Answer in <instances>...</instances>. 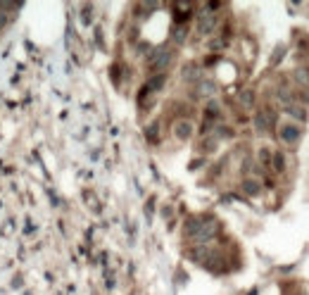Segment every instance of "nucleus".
<instances>
[{
	"instance_id": "f8f14e48",
	"label": "nucleus",
	"mask_w": 309,
	"mask_h": 295,
	"mask_svg": "<svg viewBox=\"0 0 309 295\" xmlns=\"http://www.w3.org/2000/svg\"><path fill=\"white\" fill-rule=\"evenodd\" d=\"M271 157H273L271 148L262 146L259 150H257V160H259V165L264 167V169H271Z\"/></svg>"
},
{
	"instance_id": "2eb2a0df",
	"label": "nucleus",
	"mask_w": 309,
	"mask_h": 295,
	"mask_svg": "<svg viewBox=\"0 0 309 295\" xmlns=\"http://www.w3.org/2000/svg\"><path fill=\"white\" fill-rule=\"evenodd\" d=\"M292 79H295V81H297L305 91H309V67H300V69H295Z\"/></svg>"
},
{
	"instance_id": "1a4fd4ad",
	"label": "nucleus",
	"mask_w": 309,
	"mask_h": 295,
	"mask_svg": "<svg viewBox=\"0 0 309 295\" xmlns=\"http://www.w3.org/2000/svg\"><path fill=\"white\" fill-rule=\"evenodd\" d=\"M283 112L290 117V119H295V122H307V107L305 105H297V103H292V105H286L283 107Z\"/></svg>"
},
{
	"instance_id": "20e7f679",
	"label": "nucleus",
	"mask_w": 309,
	"mask_h": 295,
	"mask_svg": "<svg viewBox=\"0 0 309 295\" xmlns=\"http://www.w3.org/2000/svg\"><path fill=\"white\" fill-rule=\"evenodd\" d=\"M219 233V224L214 219H205L202 221V226H200V231H198V233H195V236H193V243H198V245H207V243H209V240L214 238V236H217Z\"/></svg>"
},
{
	"instance_id": "f257e3e1",
	"label": "nucleus",
	"mask_w": 309,
	"mask_h": 295,
	"mask_svg": "<svg viewBox=\"0 0 309 295\" xmlns=\"http://www.w3.org/2000/svg\"><path fill=\"white\" fill-rule=\"evenodd\" d=\"M171 60H174V53L169 48H155L147 57V69L155 74H164V69L171 64Z\"/></svg>"
},
{
	"instance_id": "4be33fe9",
	"label": "nucleus",
	"mask_w": 309,
	"mask_h": 295,
	"mask_svg": "<svg viewBox=\"0 0 309 295\" xmlns=\"http://www.w3.org/2000/svg\"><path fill=\"white\" fill-rule=\"evenodd\" d=\"M7 19H10V15H2V12H0V31L7 26Z\"/></svg>"
},
{
	"instance_id": "a211bd4d",
	"label": "nucleus",
	"mask_w": 309,
	"mask_h": 295,
	"mask_svg": "<svg viewBox=\"0 0 309 295\" xmlns=\"http://www.w3.org/2000/svg\"><path fill=\"white\" fill-rule=\"evenodd\" d=\"M214 136H217V141L221 143L224 138H233V129H228V126H217V133H214Z\"/></svg>"
},
{
	"instance_id": "f3484780",
	"label": "nucleus",
	"mask_w": 309,
	"mask_h": 295,
	"mask_svg": "<svg viewBox=\"0 0 309 295\" xmlns=\"http://www.w3.org/2000/svg\"><path fill=\"white\" fill-rule=\"evenodd\" d=\"M217 148H219L217 136H212V133H209V136H205V138H202V143H200V150H202V152H214Z\"/></svg>"
},
{
	"instance_id": "6e6552de",
	"label": "nucleus",
	"mask_w": 309,
	"mask_h": 295,
	"mask_svg": "<svg viewBox=\"0 0 309 295\" xmlns=\"http://www.w3.org/2000/svg\"><path fill=\"white\" fill-rule=\"evenodd\" d=\"M240 188H243V193H245V195L257 198V195L262 193V181L255 179V176H245V179H243V184H240Z\"/></svg>"
},
{
	"instance_id": "ddd939ff",
	"label": "nucleus",
	"mask_w": 309,
	"mask_h": 295,
	"mask_svg": "<svg viewBox=\"0 0 309 295\" xmlns=\"http://www.w3.org/2000/svg\"><path fill=\"white\" fill-rule=\"evenodd\" d=\"M271 169L276 171V174H283L286 171V155L281 152V150H276L271 157Z\"/></svg>"
},
{
	"instance_id": "39448f33",
	"label": "nucleus",
	"mask_w": 309,
	"mask_h": 295,
	"mask_svg": "<svg viewBox=\"0 0 309 295\" xmlns=\"http://www.w3.org/2000/svg\"><path fill=\"white\" fill-rule=\"evenodd\" d=\"M217 24H219L217 15L209 12V10H205V12L198 15V34H200V36H209V34L217 29Z\"/></svg>"
},
{
	"instance_id": "6ab92c4d",
	"label": "nucleus",
	"mask_w": 309,
	"mask_h": 295,
	"mask_svg": "<svg viewBox=\"0 0 309 295\" xmlns=\"http://www.w3.org/2000/svg\"><path fill=\"white\" fill-rule=\"evenodd\" d=\"M183 79H198V81H200V74H198V67H195V64H188V67L183 69Z\"/></svg>"
},
{
	"instance_id": "dca6fc26",
	"label": "nucleus",
	"mask_w": 309,
	"mask_h": 295,
	"mask_svg": "<svg viewBox=\"0 0 309 295\" xmlns=\"http://www.w3.org/2000/svg\"><path fill=\"white\" fill-rule=\"evenodd\" d=\"M219 114H221V107H219V100H207V107H205V117H207V122H212V119H217Z\"/></svg>"
},
{
	"instance_id": "9d476101",
	"label": "nucleus",
	"mask_w": 309,
	"mask_h": 295,
	"mask_svg": "<svg viewBox=\"0 0 309 295\" xmlns=\"http://www.w3.org/2000/svg\"><path fill=\"white\" fill-rule=\"evenodd\" d=\"M238 103L245 107V110H252L257 105V93L255 91H250V88H245V91H240L238 93Z\"/></svg>"
},
{
	"instance_id": "412c9836",
	"label": "nucleus",
	"mask_w": 309,
	"mask_h": 295,
	"mask_svg": "<svg viewBox=\"0 0 309 295\" xmlns=\"http://www.w3.org/2000/svg\"><path fill=\"white\" fill-rule=\"evenodd\" d=\"M174 41H176V43H183V41H185V29H176V36H174Z\"/></svg>"
},
{
	"instance_id": "423d86ee",
	"label": "nucleus",
	"mask_w": 309,
	"mask_h": 295,
	"mask_svg": "<svg viewBox=\"0 0 309 295\" xmlns=\"http://www.w3.org/2000/svg\"><path fill=\"white\" fill-rule=\"evenodd\" d=\"M193 133H195V126H193V122H190V119H179V122L174 124V138H176V141H181V143L190 141V138H193Z\"/></svg>"
},
{
	"instance_id": "4468645a",
	"label": "nucleus",
	"mask_w": 309,
	"mask_h": 295,
	"mask_svg": "<svg viewBox=\"0 0 309 295\" xmlns=\"http://www.w3.org/2000/svg\"><path fill=\"white\" fill-rule=\"evenodd\" d=\"M202 221H205L202 217H190V219L185 221V236H188V238H193V236L200 231Z\"/></svg>"
},
{
	"instance_id": "0eeeda50",
	"label": "nucleus",
	"mask_w": 309,
	"mask_h": 295,
	"mask_svg": "<svg viewBox=\"0 0 309 295\" xmlns=\"http://www.w3.org/2000/svg\"><path fill=\"white\" fill-rule=\"evenodd\" d=\"M195 91H198V95L207 98V100H212V98L219 93V86H217V81H214V79H200V81H198V86H195Z\"/></svg>"
},
{
	"instance_id": "7ed1b4c3",
	"label": "nucleus",
	"mask_w": 309,
	"mask_h": 295,
	"mask_svg": "<svg viewBox=\"0 0 309 295\" xmlns=\"http://www.w3.org/2000/svg\"><path fill=\"white\" fill-rule=\"evenodd\" d=\"M300 136H302V126H300V124H295V122H283V124H278V138H281L286 146H295V143L300 141Z\"/></svg>"
},
{
	"instance_id": "f03ea898",
	"label": "nucleus",
	"mask_w": 309,
	"mask_h": 295,
	"mask_svg": "<svg viewBox=\"0 0 309 295\" xmlns=\"http://www.w3.org/2000/svg\"><path fill=\"white\" fill-rule=\"evenodd\" d=\"M276 122H278V117H276L273 110H259V112H255V119H252L257 133H269V131H273L276 129Z\"/></svg>"
},
{
	"instance_id": "aec40b11",
	"label": "nucleus",
	"mask_w": 309,
	"mask_h": 295,
	"mask_svg": "<svg viewBox=\"0 0 309 295\" xmlns=\"http://www.w3.org/2000/svg\"><path fill=\"white\" fill-rule=\"evenodd\" d=\"M155 131H157V124L147 126V138H150V141H157V133H155Z\"/></svg>"
},
{
	"instance_id": "9b49d317",
	"label": "nucleus",
	"mask_w": 309,
	"mask_h": 295,
	"mask_svg": "<svg viewBox=\"0 0 309 295\" xmlns=\"http://www.w3.org/2000/svg\"><path fill=\"white\" fill-rule=\"evenodd\" d=\"M164 81H166V74H155V76H152V79H150V81H147L145 84V88H143V91L141 93H152V91H160V88H162L164 86Z\"/></svg>"
}]
</instances>
